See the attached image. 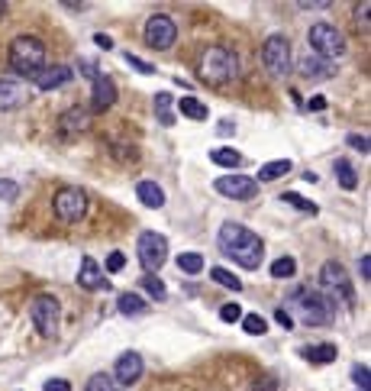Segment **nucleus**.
Masks as SVG:
<instances>
[{
    "mask_svg": "<svg viewBox=\"0 0 371 391\" xmlns=\"http://www.w3.org/2000/svg\"><path fill=\"white\" fill-rule=\"evenodd\" d=\"M216 242H220L223 256H230L232 262H239L242 269L249 272H255L261 265V259H265V242L242 224H223Z\"/></svg>",
    "mask_w": 371,
    "mask_h": 391,
    "instance_id": "f257e3e1",
    "label": "nucleus"
},
{
    "mask_svg": "<svg viewBox=\"0 0 371 391\" xmlns=\"http://www.w3.org/2000/svg\"><path fill=\"white\" fill-rule=\"evenodd\" d=\"M10 65L19 75L36 78L42 68H46V46L39 42L36 36H19L13 46H10Z\"/></svg>",
    "mask_w": 371,
    "mask_h": 391,
    "instance_id": "f03ea898",
    "label": "nucleus"
},
{
    "mask_svg": "<svg viewBox=\"0 0 371 391\" xmlns=\"http://www.w3.org/2000/svg\"><path fill=\"white\" fill-rule=\"evenodd\" d=\"M291 308L300 314V320L310 326H323L333 320V301L326 298V294H320V291H307V288H297L294 294H291Z\"/></svg>",
    "mask_w": 371,
    "mask_h": 391,
    "instance_id": "7ed1b4c3",
    "label": "nucleus"
},
{
    "mask_svg": "<svg viewBox=\"0 0 371 391\" xmlns=\"http://www.w3.org/2000/svg\"><path fill=\"white\" fill-rule=\"evenodd\" d=\"M239 75V58L236 52L223 46H214L207 49L204 58H200V78L210 84H223V81H232V78Z\"/></svg>",
    "mask_w": 371,
    "mask_h": 391,
    "instance_id": "20e7f679",
    "label": "nucleus"
},
{
    "mask_svg": "<svg viewBox=\"0 0 371 391\" xmlns=\"http://www.w3.org/2000/svg\"><path fill=\"white\" fill-rule=\"evenodd\" d=\"M307 42H310V52L326 58V62L345 52V36L336 26H329V23H316V26H310Z\"/></svg>",
    "mask_w": 371,
    "mask_h": 391,
    "instance_id": "39448f33",
    "label": "nucleus"
},
{
    "mask_svg": "<svg viewBox=\"0 0 371 391\" xmlns=\"http://www.w3.org/2000/svg\"><path fill=\"white\" fill-rule=\"evenodd\" d=\"M261 62H265V68H268L271 75H278V78L288 75V72H291V42H288V36L275 33V36L265 39Z\"/></svg>",
    "mask_w": 371,
    "mask_h": 391,
    "instance_id": "423d86ee",
    "label": "nucleus"
},
{
    "mask_svg": "<svg viewBox=\"0 0 371 391\" xmlns=\"http://www.w3.org/2000/svg\"><path fill=\"white\" fill-rule=\"evenodd\" d=\"M52 204H55V217L65 220V224H78L87 214V194H84L81 188H58Z\"/></svg>",
    "mask_w": 371,
    "mask_h": 391,
    "instance_id": "0eeeda50",
    "label": "nucleus"
},
{
    "mask_svg": "<svg viewBox=\"0 0 371 391\" xmlns=\"http://www.w3.org/2000/svg\"><path fill=\"white\" fill-rule=\"evenodd\" d=\"M29 314H33V324L39 326V333L52 336L58 330V320H62V304H58L52 294H39V298L33 301Z\"/></svg>",
    "mask_w": 371,
    "mask_h": 391,
    "instance_id": "6e6552de",
    "label": "nucleus"
},
{
    "mask_svg": "<svg viewBox=\"0 0 371 391\" xmlns=\"http://www.w3.org/2000/svg\"><path fill=\"white\" fill-rule=\"evenodd\" d=\"M178 39V26L175 19L168 17V13H155V17H148L146 23V42L152 49H158V52H165V49L175 46Z\"/></svg>",
    "mask_w": 371,
    "mask_h": 391,
    "instance_id": "1a4fd4ad",
    "label": "nucleus"
},
{
    "mask_svg": "<svg viewBox=\"0 0 371 391\" xmlns=\"http://www.w3.org/2000/svg\"><path fill=\"white\" fill-rule=\"evenodd\" d=\"M136 252H139V262L148 272H158L168 262V240L162 233H142Z\"/></svg>",
    "mask_w": 371,
    "mask_h": 391,
    "instance_id": "9d476101",
    "label": "nucleus"
},
{
    "mask_svg": "<svg viewBox=\"0 0 371 391\" xmlns=\"http://www.w3.org/2000/svg\"><path fill=\"white\" fill-rule=\"evenodd\" d=\"M320 278H323V285L333 291V294L343 301V304H349V308H352V304H355L352 281H349V275H345V269L339 265V262H326L323 269H320Z\"/></svg>",
    "mask_w": 371,
    "mask_h": 391,
    "instance_id": "9b49d317",
    "label": "nucleus"
},
{
    "mask_svg": "<svg viewBox=\"0 0 371 391\" xmlns=\"http://www.w3.org/2000/svg\"><path fill=\"white\" fill-rule=\"evenodd\" d=\"M214 188L223 197H232V201H252L259 194V181L249 175H220Z\"/></svg>",
    "mask_w": 371,
    "mask_h": 391,
    "instance_id": "f8f14e48",
    "label": "nucleus"
},
{
    "mask_svg": "<svg viewBox=\"0 0 371 391\" xmlns=\"http://www.w3.org/2000/svg\"><path fill=\"white\" fill-rule=\"evenodd\" d=\"M78 285H81V288H87V291H107V288H110V281L103 278L101 265H97L91 256H84V259H81V275H78Z\"/></svg>",
    "mask_w": 371,
    "mask_h": 391,
    "instance_id": "ddd939ff",
    "label": "nucleus"
},
{
    "mask_svg": "<svg viewBox=\"0 0 371 391\" xmlns=\"http://www.w3.org/2000/svg\"><path fill=\"white\" fill-rule=\"evenodd\" d=\"M74 78V72L68 65H52V68H42L33 81H36L39 91H55V88H62V84H68Z\"/></svg>",
    "mask_w": 371,
    "mask_h": 391,
    "instance_id": "4468645a",
    "label": "nucleus"
},
{
    "mask_svg": "<svg viewBox=\"0 0 371 391\" xmlns=\"http://www.w3.org/2000/svg\"><path fill=\"white\" fill-rule=\"evenodd\" d=\"M117 382L120 385H132V382H139V375H142V356L139 353H123L120 359H117Z\"/></svg>",
    "mask_w": 371,
    "mask_h": 391,
    "instance_id": "2eb2a0df",
    "label": "nucleus"
},
{
    "mask_svg": "<svg viewBox=\"0 0 371 391\" xmlns=\"http://www.w3.org/2000/svg\"><path fill=\"white\" fill-rule=\"evenodd\" d=\"M26 88L19 81H10V78H0V110H17L19 103H26Z\"/></svg>",
    "mask_w": 371,
    "mask_h": 391,
    "instance_id": "dca6fc26",
    "label": "nucleus"
},
{
    "mask_svg": "<svg viewBox=\"0 0 371 391\" xmlns=\"http://www.w3.org/2000/svg\"><path fill=\"white\" fill-rule=\"evenodd\" d=\"M113 101H117V84H113V78L97 75L94 78V110H107V107H113Z\"/></svg>",
    "mask_w": 371,
    "mask_h": 391,
    "instance_id": "f3484780",
    "label": "nucleus"
},
{
    "mask_svg": "<svg viewBox=\"0 0 371 391\" xmlns=\"http://www.w3.org/2000/svg\"><path fill=\"white\" fill-rule=\"evenodd\" d=\"M297 72H300L304 78H329V62L313 56V52H307V56L297 62Z\"/></svg>",
    "mask_w": 371,
    "mask_h": 391,
    "instance_id": "a211bd4d",
    "label": "nucleus"
},
{
    "mask_svg": "<svg viewBox=\"0 0 371 391\" xmlns=\"http://www.w3.org/2000/svg\"><path fill=\"white\" fill-rule=\"evenodd\" d=\"M300 356H304L307 363H313V365H329V363H336V346L333 343H320V346H304L300 349Z\"/></svg>",
    "mask_w": 371,
    "mask_h": 391,
    "instance_id": "6ab92c4d",
    "label": "nucleus"
},
{
    "mask_svg": "<svg viewBox=\"0 0 371 391\" xmlns=\"http://www.w3.org/2000/svg\"><path fill=\"white\" fill-rule=\"evenodd\" d=\"M136 197H139L146 207H155V210L165 207V191H162L155 181H139V185H136Z\"/></svg>",
    "mask_w": 371,
    "mask_h": 391,
    "instance_id": "aec40b11",
    "label": "nucleus"
},
{
    "mask_svg": "<svg viewBox=\"0 0 371 391\" xmlns=\"http://www.w3.org/2000/svg\"><path fill=\"white\" fill-rule=\"evenodd\" d=\"M62 133L65 136H71V133H81V130H87V113L81 110V107H71L68 113H62Z\"/></svg>",
    "mask_w": 371,
    "mask_h": 391,
    "instance_id": "412c9836",
    "label": "nucleus"
},
{
    "mask_svg": "<svg viewBox=\"0 0 371 391\" xmlns=\"http://www.w3.org/2000/svg\"><path fill=\"white\" fill-rule=\"evenodd\" d=\"M171 103H175V97L168 91L155 94V117L162 126H175V113H171Z\"/></svg>",
    "mask_w": 371,
    "mask_h": 391,
    "instance_id": "4be33fe9",
    "label": "nucleus"
},
{
    "mask_svg": "<svg viewBox=\"0 0 371 391\" xmlns=\"http://www.w3.org/2000/svg\"><path fill=\"white\" fill-rule=\"evenodd\" d=\"M210 162H214V165H220V168H239L242 165V156L236 149H230V146H220V149H214L210 152Z\"/></svg>",
    "mask_w": 371,
    "mask_h": 391,
    "instance_id": "5701e85b",
    "label": "nucleus"
},
{
    "mask_svg": "<svg viewBox=\"0 0 371 391\" xmlns=\"http://www.w3.org/2000/svg\"><path fill=\"white\" fill-rule=\"evenodd\" d=\"M291 168H294V165H291V158H278V162H265V165L259 168V178H261V181H278L281 175H288Z\"/></svg>",
    "mask_w": 371,
    "mask_h": 391,
    "instance_id": "b1692460",
    "label": "nucleus"
},
{
    "mask_svg": "<svg viewBox=\"0 0 371 391\" xmlns=\"http://www.w3.org/2000/svg\"><path fill=\"white\" fill-rule=\"evenodd\" d=\"M336 178H339V185H343L345 191H355V188H359V175H355V168L349 158H339V162H336Z\"/></svg>",
    "mask_w": 371,
    "mask_h": 391,
    "instance_id": "393cba45",
    "label": "nucleus"
},
{
    "mask_svg": "<svg viewBox=\"0 0 371 391\" xmlns=\"http://www.w3.org/2000/svg\"><path fill=\"white\" fill-rule=\"evenodd\" d=\"M178 110L184 113V117H191V120H207V103H200L197 97H178Z\"/></svg>",
    "mask_w": 371,
    "mask_h": 391,
    "instance_id": "a878e982",
    "label": "nucleus"
},
{
    "mask_svg": "<svg viewBox=\"0 0 371 391\" xmlns=\"http://www.w3.org/2000/svg\"><path fill=\"white\" fill-rule=\"evenodd\" d=\"M148 310V304H146V298H139V294H120V314H126V317H136V314H146Z\"/></svg>",
    "mask_w": 371,
    "mask_h": 391,
    "instance_id": "bb28decb",
    "label": "nucleus"
},
{
    "mask_svg": "<svg viewBox=\"0 0 371 391\" xmlns=\"http://www.w3.org/2000/svg\"><path fill=\"white\" fill-rule=\"evenodd\" d=\"M178 269L187 272V275H200L204 272V256L200 252H181L178 256Z\"/></svg>",
    "mask_w": 371,
    "mask_h": 391,
    "instance_id": "cd10ccee",
    "label": "nucleus"
},
{
    "mask_svg": "<svg viewBox=\"0 0 371 391\" xmlns=\"http://www.w3.org/2000/svg\"><path fill=\"white\" fill-rule=\"evenodd\" d=\"M242 330L249 336H261V333H268V320L259 314H242Z\"/></svg>",
    "mask_w": 371,
    "mask_h": 391,
    "instance_id": "c85d7f7f",
    "label": "nucleus"
},
{
    "mask_svg": "<svg viewBox=\"0 0 371 391\" xmlns=\"http://www.w3.org/2000/svg\"><path fill=\"white\" fill-rule=\"evenodd\" d=\"M210 278L216 281V285H223V288H232V291H242V281L236 278V275H232L230 269H220V265H216V269H210Z\"/></svg>",
    "mask_w": 371,
    "mask_h": 391,
    "instance_id": "c756f323",
    "label": "nucleus"
},
{
    "mask_svg": "<svg viewBox=\"0 0 371 391\" xmlns=\"http://www.w3.org/2000/svg\"><path fill=\"white\" fill-rule=\"evenodd\" d=\"M297 272V262L291 256H281V259L271 262V278H291Z\"/></svg>",
    "mask_w": 371,
    "mask_h": 391,
    "instance_id": "7c9ffc66",
    "label": "nucleus"
},
{
    "mask_svg": "<svg viewBox=\"0 0 371 391\" xmlns=\"http://www.w3.org/2000/svg\"><path fill=\"white\" fill-rule=\"evenodd\" d=\"M281 201H284V204H291V207H297V210H304V214H310V217L316 214V204H310V201H307V197H300L297 191H284V194H281Z\"/></svg>",
    "mask_w": 371,
    "mask_h": 391,
    "instance_id": "2f4dec72",
    "label": "nucleus"
},
{
    "mask_svg": "<svg viewBox=\"0 0 371 391\" xmlns=\"http://www.w3.org/2000/svg\"><path fill=\"white\" fill-rule=\"evenodd\" d=\"M142 288H146L155 301H165L168 298V288L162 285V278H155V275H146V278H142Z\"/></svg>",
    "mask_w": 371,
    "mask_h": 391,
    "instance_id": "473e14b6",
    "label": "nucleus"
},
{
    "mask_svg": "<svg viewBox=\"0 0 371 391\" xmlns=\"http://www.w3.org/2000/svg\"><path fill=\"white\" fill-rule=\"evenodd\" d=\"M371 375H368V365H352V382L359 385V391H368L371 382H368Z\"/></svg>",
    "mask_w": 371,
    "mask_h": 391,
    "instance_id": "72a5a7b5",
    "label": "nucleus"
},
{
    "mask_svg": "<svg viewBox=\"0 0 371 391\" xmlns=\"http://www.w3.org/2000/svg\"><path fill=\"white\" fill-rule=\"evenodd\" d=\"M220 320H223V324H236V320H242V308H239V304H223V308H220Z\"/></svg>",
    "mask_w": 371,
    "mask_h": 391,
    "instance_id": "f704fd0d",
    "label": "nucleus"
},
{
    "mask_svg": "<svg viewBox=\"0 0 371 391\" xmlns=\"http://www.w3.org/2000/svg\"><path fill=\"white\" fill-rule=\"evenodd\" d=\"M123 58H126V65H130V68H136L139 75H152V72H155V65H148V62H142L139 56H130V52H126V56H123Z\"/></svg>",
    "mask_w": 371,
    "mask_h": 391,
    "instance_id": "c9c22d12",
    "label": "nucleus"
},
{
    "mask_svg": "<svg viewBox=\"0 0 371 391\" xmlns=\"http://www.w3.org/2000/svg\"><path fill=\"white\" fill-rule=\"evenodd\" d=\"M17 197H19L17 181H0V201H17Z\"/></svg>",
    "mask_w": 371,
    "mask_h": 391,
    "instance_id": "e433bc0d",
    "label": "nucleus"
},
{
    "mask_svg": "<svg viewBox=\"0 0 371 391\" xmlns=\"http://www.w3.org/2000/svg\"><path fill=\"white\" fill-rule=\"evenodd\" d=\"M110 385H113V382H110V375H103V372H101V375H94L91 382H87V391H113Z\"/></svg>",
    "mask_w": 371,
    "mask_h": 391,
    "instance_id": "4c0bfd02",
    "label": "nucleus"
},
{
    "mask_svg": "<svg viewBox=\"0 0 371 391\" xmlns=\"http://www.w3.org/2000/svg\"><path fill=\"white\" fill-rule=\"evenodd\" d=\"M123 265H126V256H123V252H110V256H107V272L117 275V272H123Z\"/></svg>",
    "mask_w": 371,
    "mask_h": 391,
    "instance_id": "58836bf2",
    "label": "nucleus"
},
{
    "mask_svg": "<svg viewBox=\"0 0 371 391\" xmlns=\"http://www.w3.org/2000/svg\"><path fill=\"white\" fill-rule=\"evenodd\" d=\"M42 391H71V385H68L65 378H52V382L42 385Z\"/></svg>",
    "mask_w": 371,
    "mask_h": 391,
    "instance_id": "ea45409f",
    "label": "nucleus"
},
{
    "mask_svg": "<svg viewBox=\"0 0 371 391\" xmlns=\"http://www.w3.org/2000/svg\"><path fill=\"white\" fill-rule=\"evenodd\" d=\"M275 320H278V324L284 326V330H291V326H294V317H291L284 308H278V310H275Z\"/></svg>",
    "mask_w": 371,
    "mask_h": 391,
    "instance_id": "a19ab883",
    "label": "nucleus"
},
{
    "mask_svg": "<svg viewBox=\"0 0 371 391\" xmlns=\"http://www.w3.org/2000/svg\"><path fill=\"white\" fill-rule=\"evenodd\" d=\"M349 146H355V149L368 152V136H359V133H352V136H349Z\"/></svg>",
    "mask_w": 371,
    "mask_h": 391,
    "instance_id": "79ce46f5",
    "label": "nucleus"
},
{
    "mask_svg": "<svg viewBox=\"0 0 371 391\" xmlns=\"http://www.w3.org/2000/svg\"><path fill=\"white\" fill-rule=\"evenodd\" d=\"M368 3H362V7H355V17H359V26H365L368 29Z\"/></svg>",
    "mask_w": 371,
    "mask_h": 391,
    "instance_id": "37998d69",
    "label": "nucleus"
},
{
    "mask_svg": "<svg viewBox=\"0 0 371 391\" xmlns=\"http://www.w3.org/2000/svg\"><path fill=\"white\" fill-rule=\"evenodd\" d=\"M359 269H362V278L368 281V278H371V256H362V262H359Z\"/></svg>",
    "mask_w": 371,
    "mask_h": 391,
    "instance_id": "c03bdc74",
    "label": "nucleus"
},
{
    "mask_svg": "<svg viewBox=\"0 0 371 391\" xmlns=\"http://www.w3.org/2000/svg\"><path fill=\"white\" fill-rule=\"evenodd\" d=\"M81 68H84L81 75H87V78H91V81H94V78H97V68H94V62H91V58H84V62H81Z\"/></svg>",
    "mask_w": 371,
    "mask_h": 391,
    "instance_id": "a18cd8bd",
    "label": "nucleus"
},
{
    "mask_svg": "<svg viewBox=\"0 0 371 391\" xmlns=\"http://www.w3.org/2000/svg\"><path fill=\"white\" fill-rule=\"evenodd\" d=\"M94 42H97V46H101L103 52H107V49H113V39H110V36H103V33H97V36H94Z\"/></svg>",
    "mask_w": 371,
    "mask_h": 391,
    "instance_id": "49530a36",
    "label": "nucleus"
},
{
    "mask_svg": "<svg viewBox=\"0 0 371 391\" xmlns=\"http://www.w3.org/2000/svg\"><path fill=\"white\" fill-rule=\"evenodd\" d=\"M232 130H236V126H232V123L230 120H220V133H223V136H230V133Z\"/></svg>",
    "mask_w": 371,
    "mask_h": 391,
    "instance_id": "de8ad7c7",
    "label": "nucleus"
},
{
    "mask_svg": "<svg viewBox=\"0 0 371 391\" xmlns=\"http://www.w3.org/2000/svg\"><path fill=\"white\" fill-rule=\"evenodd\" d=\"M323 107H326L323 97H313V101H310V110H323Z\"/></svg>",
    "mask_w": 371,
    "mask_h": 391,
    "instance_id": "09e8293b",
    "label": "nucleus"
}]
</instances>
